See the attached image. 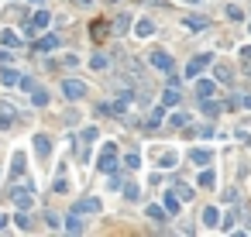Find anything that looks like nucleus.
Segmentation results:
<instances>
[{
    "label": "nucleus",
    "mask_w": 251,
    "mask_h": 237,
    "mask_svg": "<svg viewBox=\"0 0 251 237\" xmlns=\"http://www.w3.org/2000/svg\"><path fill=\"white\" fill-rule=\"evenodd\" d=\"M114 158H117V144H114V141H107V144H103V151H100L96 169H100V172H110V169H114Z\"/></svg>",
    "instance_id": "1"
},
{
    "label": "nucleus",
    "mask_w": 251,
    "mask_h": 237,
    "mask_svg": "<svg viewBox=\"0 0 251 237\" xmlns=\"http://www.w3.org/2000/svg\"><path fill=\"white\" fill-rule=\"evenodd\" d=\"M11 200L17 203V210H31L34 196H31V189H28V186H17V189H11Z\"/></svg>",
    "instance_id": "2"
},
{
    "label": "nucleus",
    "mask_w": 251,
    "mask_h": 237,
    "mask_svg": "<svg viewBox=\"0 0 251 237\" xmlns=\"http://www.w3.org/2000/svg\"><path fill=\"white\" fill-rule=\"evenodd\" d=\"M62 93H65L69 100H83V96H86V83H79V79H65Z\"/></svg>",
    "instance_id": "3"
},
{
    "label": "nucleus",
    "mask_w": 251,
    "mask_h": 237,
    "mask_svg": "<svg viewBox=\"0 0 251 237\" xmlns=\"http://www.w3.org/2000/svg\"><path fill=\"white\" fill-rule=\"evenodd\" d=\"M34 155H38V158H48L52 155V138L48 134H34Z\"/></svg>",
    "instance_id": "4"
},
{
    "label": "nucleus",
    "mask_w": 251,
    "mask_h": 237,
    "mask_svg": "<svg viewBox=\"0 0 251 237\" xmlns=\"http://www.w3.org/2000/svg\"><path fill=\"white\" fill-rule=\"evenodd\" d=\"M210 62H213V55H196V59L186 65V76H200V72H203Z\"/></svg>",
    "instance_id": "5"
},
{
    "label": "nucleus",
    "mask_w": 251,
    "mask_h": 237,
    "mask_svg": "<svg viewBox=\"0 0 251 237\" xmlns=\"http://www.w3.org/2000/svg\"><path fill=\"white\" fill-rule=\"evenodd\" d=\"M76 213H100V200H96V196H93V200H79Z\"/></svg>",
    "instance_id": "6"
},
{
    "label": "nucleus",
    "mask_w": 251,
    "mask_h": 237,
    "mask_svg": "<svg viewBox=\"0 0 251 237\" xmlns=\"http://www.w3.org/2000/svg\"><path fill=\"white\" fill-rule=\"evenodd\" d=\"M152 65L162 69V72H172V59H169L165 52H155V55H152Z\"/></svg>",
    "instance_id": "7"
},
{
    "label": "nucleus",
    "mask_w": 251,
    "mask_h": 237,
    "mask_svg": "<svg viewBox=\"0 0 251 237\" xmlns=\"http://www.w3.org/2000/svg\"><path fill=\"white\" fill-rule=\"evenodd\" d=\"M48 24H52V14H48V11H38V14L31 17V28H34V31H42V28H48Z\"/></svg>",
    "instance_id": "8"
},
{
    "label": "nucleus",
    "mask_w": 251,
    "mask_h": 237,
    "mask_svg": "<svg viewBox=\"0 0 251 237\" xmlns=\"http://www.w3.org/2000/svg\"><path fill=\"white\" fill-rule=\"evenodd\" d=\"M62 227H65L69 234H83V230H86V223H83L76 213H73V217H65V223H62Z\"/></svg>",
    "instance_id": "9"
},
{
    "label": "nucleus",
    "mask_w": 251,
    "mask_h": 237,
    "mask_svg": "<svg viewBox=\"0 0 251 237\" xmlns=\"http://www.w3.org/2000/svg\"><path fill=\"white\" fill-rule=\"evenodd\" d=\"M186 28H193V31H206V28H210V21H206V17H200V14H189V17H186Z\"/></svg>",
    "instance_id": "10"
},
{
    "label": "nucleus",
    "mask_w": 251,
    "mask_h": 237,
    "mask_svg": "<svg viewBox=\"0 0 251 237\" xmlns=\"http://www.w3.org/2000/svg\"><path fill=\"white\" fill-rule=\"evenodd\" d=\"M134 34H138V38H152V34H155V24H152L148 17H141V21H138V31H134Z\"/></svg>",
    "instance_id": "11"
},
{
    "label": "nucleus",
    "mask_w": 251,
    "mask_h": 237,
    "mask_svg": "<svg viewBox=\"0 0 251 237\" xmlns=\"http://www.w3.org/2000/svg\"><path fill=\"white\" fill-rule=\"evenodd\" d=\"M193 162H196V165H210V162H213V155H210L206 148H193Z\"/></svg>",
    "instance_id": "12"
},
{
    "label": "nucleus",
    "mask_w": 251,
    "mask_h": 237,
    "mask_svg": "<svg viewBox=\"0 0 251 237\" xmlns=\"http://www.w3.org/2000/svg\"><path fill=\"white\" fill-rule=\"evenodd\" d=\"M213 86H217V83H210V79H196V93H200V100H203V96H213Z\"/></svg>",
    "instance_id": "13"
},
{
    "label": "nucleus",
    "mask_w": 251,
    "mask_h": 237,
    "mask_svg": "<svg viewBox=\"0 0 251 237\" xmlns=\"http://www.w3.org/2000/svg\"><path fill=\"white\" fill-rule=\"evenodd\" d=\"M52 48H59V38L55 34H45L42 42H38V52H52Z\"/></svg>",
    "instance_id": "14"
},
{
    "label": "nucleus",
    "mask_w": 251,
    "mask_h": 237,
    "mask_svg": "<svg viewBox=\"0 0 251 237\" xmlns=\"http://www.w3.org/2000/svg\"><path fill=\"white\" fill-rule=\"evenodd\" d=\"M172 192H175L183 203H189V200H193V189H189V186H183V182H175V189H172Z\"/></svg>",
    "instance_id": "15"
},
{
    "label": "nucleus",
    "mask_w": 251,
    "mask_h": 237,
    "mask_svg": "<svg viewBox=\"0 0 251 237\" xmlns=\"http://www.w3.org/2000/svg\"><path fill=\"white\" fill-rule=\"evenodd\" d=\"M17 79H21V76H17L14 69H4V72H0V83H4V86H17Z\"/></svg>",
    "instance_id": "16"
},
{
    "label": "nucleus",
    "mask_w": 251,
    "mask_h": 237,
    "mask_svg": "<svg viewBox=\"0 0 251 237\" xmlns=\"http://www.w3.org/2000/svg\"><path fill=\"white\" fill-rule=\"evenodd\" d=\"M31 103H34V107H45V103H48V93L34 86V90H31Z\"/></svg>",
    "instance_id": "17"
},
{
    "label": "nucleus",
    "mask_w": 251,
    "mask_h": 237,
    "mask_svg": "<svg viewBox=\"0 0 251 237\" xmlns=\"http://www.w3.org/2000/svg\"><path fill=\"white\" fill-rule=\"evenodd\" d=\"M179 206H183V200H175V192H165V210L169 213H179Z\"/></svg>",
    "instance_id": "18"
},
{
    "label": "nucleus",
    "mask_w": 251,
    "mask_h": 237,
    "mask_svg": "<svg viewBox=\"0 0 251 237\" xmlns=\"http://www.w3.org/2000/svg\"><path fill=\"white\" fill-rule=\"evenodd\" d=\"M213 223H217V210L206 206V210H203V227H213Z\"/></svg>",
    "instance_id": "19"
},
{
    "label": "nucleus",
    "mask_w": 251,
    "mask_h": 237,
    "mask_svg": "<svg viewBox=\"0 0 251 237\" xmlns=\"http://www.w3.org/2000/svg\"><path fill=\"white\" fill-rule=\"evenodd\" d=\"M21 172H24V155L14 151V169H11V175H21Z\"/></svg>",
    "instance_id": "20"
},
{
    "label": "nucleus",
    "mask_w": 251,
    "mask_h": 237,
    "mask_svg": "<svg viewBox=\"0 0 251 237\" xmlns=\"http://www.w3.org/2000/svg\"><path fill=\"white\" fill-rule=\"evenodd\" d=\"M213 182H217V179H213V172H210V169H203V172H200V186L213 189Z\"/></svg>",
    "instance_id": "21"
},
{
    "label": "nucleus",
    "mask_w": 251,
    "mask_h": 237,
    "mask_svg": "<svg viewBox=\"0 0 251 237\" xmlns=\"http://www.w3.org/2000/svg\"><path fill=\"white\" fill-rule=\"evenodd\" d=\"M4 45H7V48H17V45H21V38H17L14 31H4Z\"/></svg>",
    "instance_id": "22"
},
{
    "label": "nucleus",
    "mask_w": 251,
    "mask_h": 237,
    "mask_svg": "<svg viewBox=\"0 0 251 237\" xmlns=\"http://www.w3.org/2000/svg\"><path fill=\"white\" fill-rule=\"evenodd\" d=\"M127 24H131V14H121V17H117V24H114V28H117V34H124V31H127Z\"/></svg>",
    "instance_id": "23"
},
{
    "label": "nucleus",
    "mask_w": 251,
    "mask_h": 237,
    "mask_svg": "<svg viewBox=\"0 0 251 237\" xmlns=\"http://www.w3.org/2000/svg\"><path fill=\"white\" fill-rule=\"evenodd\" d=\"M14 223H17L21 230H31V220H28V213H24V210H21V213L14 217Z\"/></svg>",
    "instance_id": "24"
},
{
    "label": "nucleus",
    "mask_w": 251,
    "mask_h": 237,
    "mask_svg": "<svg viewBox=\"0 0 251 237\" xmlns=\"http://www.w3.org/2000/svg\"><path fill=\"white\" fill-rule=\"evenodd\" d=\"M162 113H165V110H162V107H155V110H152V113H148V127H155V124H158V121H162Z\"/></svg>",
    "instance_id": "25"
},
{
    "label": "nucleus",
    "mask_w": 251,
    "mask_h": 237,
    "mask_svg": "<svg viewBox=\"0 0 251 237\" xmlns=\"http://www.w3.org/2000/svg\"><path fill=\"white\" fill-rule=\"evenodd\" d=\"M124 200H138V186L134 182H124Z\"/></svg>",
    "instance_id": "26"
},
{
    "label": "nucleus",
    "mask_w": 251,
    "mask_h": 237,
    "mask_svg": "<svg viewBox=\"0 0 251 237\" xmlns=\"http://www.w3.org/2000/svg\"><path fill=\"white\" fill-rule=\"evenodd\" d=\"M217 110H220V103H213V100L206 96V103H203V113H206V117H213V113H217Z\"/></svg>",
    "instance_id": "27"
},
{
    "label": "nucleus",
    "mask_w": 251,
    "mask_h": 237,
    "mask_svg": "<svg viewBox=\"0 0 251 237\" xmlns=\"http://www.w3.org/2000/svg\"><path fill=\"white\" fill-rule=\"evenodd\" d=\"M79 141H83V144H93V141H96V127H86V131H83V138H79Z\"/></svg>",
    "instance_id": "28"
},
{
    "label": "nucleus",
    "mask_w": 251,
    "mask_h": 237,
    "mask_svg": "<svg viewBox=\"0 0 251 237\" xmlns=\"http://www.w3.org/2000/svg\"><path fill=\"white\" fill-rule=\"evenodd\" d=\"M90 65H93V69H107V55H93Z\"/></svg>",
    "instance_id": "29"
},
{
    "label": "nucleus",
    "mask_w": 251,
    "mask_h": 237,
    "mask_svg": "<svg viewBox=\"0 0 251 237\" xmlns=\"http://www.w3.org/2000/svg\"><path fill=\"white\" fill-rule=\"evenodd\" d=\"M162 100H165L169 107H172V103H179V90H165V96H162Z\"/></svg>",
    "instance_id": "30"
},
{
    "label": "nucleus",
    "mask_w": 251,
    "mask_h": 237,
    "mask_svg": "<svg viewBox=\"0 0 251 237\" xmlns=\"http://www.w3.org/2000/svg\"><path fill=\"white\" fill-rule=\"evenodd\" d=\"M55 192H69V179H65V175L55 179Z\"/></svg>",
    "instance_id": "31"
},
{
    "label": "nucleus",
    "mask_w": 251,
    "mask_h": 237,
    "mask_svg": "<svg viewBox=\"0 0 251 237\" xmlns=\"http://www.w3.org/2000/svg\"><path fill=\"white\" fill-rule=\"evenodd\" d=\"M148 217H152V220H165V210H162V206H148Z\"/></svg>",
    "instance_id": "32"
},
{
    "label": "nucleus",
    "mask_w": 251,
    "mask_h": 237,
    "mask_svg": "<svg viewBox=\"0 0 251 237\" xmlns=\"http://www.w3.org/2000/svg\"><path fill=\"white\" fill-rule=\"evenodd\" d=\"M217 79H220V83H227V79H231V69H227V65H217Z\"/></svg>",
    "instance_id": "33"
},
{
    "label": "nucleus",
    "mask_w": 251,
    "mask_h": 237,
    "mask_svg": "<svg viewBox=\"0 0 251 237\" xmlns=\"http://www.w3.org/2000/svg\"><path fill=\"white\" fill-rule=\"evenodd\" d=\"M124 165H127V169H138V165H141V158H138V155H127V158H124Z\"/></svg>",
    "instance_id": "34"
},
{
    "label": "nucleus",
    "mask_w": 251,
    "mask_h": 237,
    "mask_svg": "<svg viewBox=\"0 0 251 237\" xmlns=\"http://www.w3.org/2000/svg\"><path fill=\"white\" fill-rule=\"evenodd\" d=\"M186 124V113H172V127H183Z\"/></svg>",
    "instance_id": "35"
},
{
    "label": "nucleus",
    "mask_w": 251,
    "mask_h": 237,
    "mask_svg": "<svg viewBox=\"0 0 251 237\" xmlns=\"http://www.w3.org/2000/svg\"><path fill=\"white\" fill-rule=\"evenodd\" d=\"M227 17H231V21H241L244 14H241V7H227Z\"/></svg>",
    "instance_id": "36"
},
{
    "label": "nucleus",
    "mask_w": 251,
    "mask_h": 237,
    "mask_svg": "<svg viewBox=\"0 0 251 237\" xmlns=\"http://www.w3.org/2000/svg\"><path fill=\"white\" fill-rule=\"evenodd\" d=\"M162 165H165V169H169V165H175V155H172V151H165V155H162Z\"/></svg>",
    "instance_id": "37"
},
{
    "label": "nucleus",
    "mask_w": 251,
    "mask_h": 237,
    "mask_svg": "<svg viewBox=\"0 0 251 237\" xmlns=\"http://www.w3.org/2000/svg\"><path fill=\"white\" fill-rule=\"evenodd\" d=\"M234 220H237V213H227V217H224V230H231V227H234Z\"/></svg>",
    "instance_id": "38"
},
{
    "label": "nucleus",
    "mask_w": 251,
    "mask_h": 237,
    "mask_svg": "<svg viewBox=\"0 0 251 237\" xmlns=\"http://www.w3.org/2000/svg\"><path fill=\"white\" fill-rule=\"evenodd\" d=\"M241 107H248V110H251V96H241Z\"/></svg>",
    "instance_id": "39"
},
{
    "label": "nucleus",
    "mask_w": 251,
    "mask_h": 237,
    "mask_svg": "<svg viewBox=\"0 0 251 237\" xmlns=\"http://www.w3.org/2000/svg\"><path fill=\"white\" fill-rule=\"evenodd\" d=\"M241 55H244V59H251V45H248V48H241Z\"/></svg>",
    "instance_id": "40"
},
{
    "label": "nucleus",
    "mask_w": 251,
    "mask_h": 237,
    "mask_svg": "<svg viewBox=\"0 0 251 237\" xmlns=\"http://www.w3.org/2000/svg\"><path fill=\"white\" fill-rule=\"evenodd\" d=\"M0 62H11V55H7V52H0Z\"/></svg>",
    "instance_id": "41"
},
{
    "label": "nucleus",
    "mask_w": 251,
    "mask_h": 237,
    "mask_svg": "<svg viewBox=\"0 0 251 237\" xmlns=\"http://www.w3.org/2000/svg\"><path fill=\"white\" fill-rule=\"evenodd\" d=\"M4 227H7V217H0V230H4Z\"/></svg>",
    "instance_id": "42"
},
{
    "label": "nucleus",
    "mask_w": 251,
    "mask_h": 237,
    "mask_svg": "<svg viewBox=\"0 0 251 237\" xmlns=\"http://www.w3.org/2000/svg\"><path fill=\"white\" fill-rule=\"evenodd\" d=\"M31 4H45V0H31Z\"/></svg>",
    "instance_id": "43"
}]
</instances>
